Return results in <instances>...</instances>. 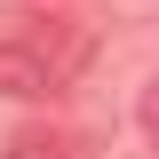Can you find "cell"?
Masks as SVG:
<instances>
[{"mask_svg":"<svg viewBox=\"0 0 159 159\" xmlns=\"http://www.w3.org/2000/svg\"><path fill=\"white\" fill-rule=\"evenodd\" d=\"M88 40L72 24H32V16H0V96H56L80 72Z\"/></svg>","mask_w":159,"mask_h":159,"instance_id":"cell-1","label":"cell"},{"mask_svg":"<svg viewBox=\"0 0 159 159\" xmlns=\"http://www.w3.org/2000/svg\"><path fill=\"white\" fill-rule=\"evenodd\" d=\"M135 119H143V135L159 143V80H151V88H143V103H135Z\"/></svg>","mask_w":159,"mask_h":159,"instance_id":"cell-2","label":"cell"}]
</instances>
